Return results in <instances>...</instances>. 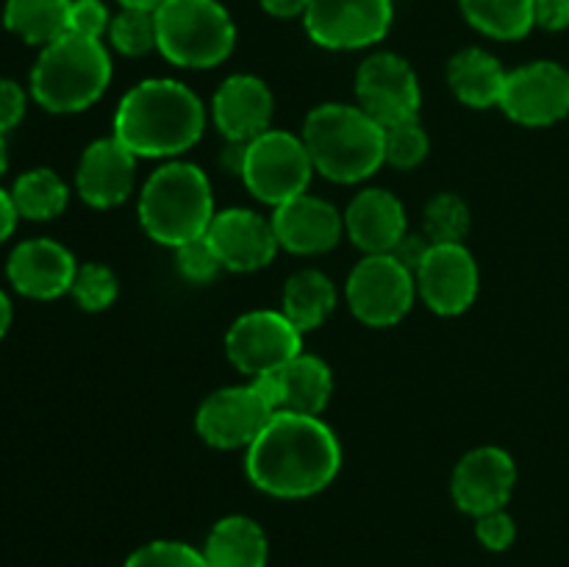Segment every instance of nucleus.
Returning a JSON list of instances; mask_svg holds the SVG:
<instances>
[{
	"label": "nucleus",
	"instance_id": "nucleus-1",
	"mask_svg": "<svg viewBox=\"0 0 569 567\" xmlns=\"http://www.w3.org/2000/svg\"><path fill=\"white\" fill-rule=\"evenodd\" d=\"M342 467V448L331 426L311 415L276 411L244 454L250 484L272 498L322 493Z\"/></svg>",
	"mask_w": 569,
	"mask_h": 567
},
{
	"label": "nucleus",
	"instance_id": "nucleus-2",
	"mask_svg": "<svg viewBox=\"0 0 569 567\" xmlns=\"http://www.w3.org/2000/svg\"><path fill=\"white\" fill-rule=\"evenodd\" d=\"M206 128V106L176 78H148L122 94L114 111V137L137 159H176Z\"/></svg>",
	"mask_w": 569,
	"mask_h": 567
},
{
	"label": "nucleus",
	"instance_id": "nucleus-3",
	"mask_svg": "<svg viewBox=\"0 0 569 567\" xmlns=\"http://www.w3.org/2000/svg\"><path fill=\"white\" fill-rule=\"evenodd\" d=\"M306 150L315 172L337 183H359L383 165V126L348 103H322L303 122Z\"/></svg>",
	"mask_w": 569,
	"mask_h": 567
},
{
	"label": "nucleus",
	"instance_id": "nucleus-4",
	"mask_svg": "<svg viewBox=\"0 0 569 567\" xmlns=\"http://www.w3.org/2000/svg\"><path fill=\"white\" fill-rule=\"evenodd\" d=\"M214 195L206 172L189 161H167L144 181L139 222L144 233L167 248L206 237L214 220Z\"/></svg>",
	"mask_w": 569,
	"mask_h": 567
},
{
	"label": "nucleus",
	"instance_id": "nucleus-5",
	"mask_svg": "<svg viewBox=\"0 0 569 567\" xmlns=\"http://www.w3.org/2000/svg\"><path fill=\"white\" fill-rule=\"evenodd\" d=\"M111 72L114 67L103 39L64 33L39 53L31 70V94L53 115H76L103 98Z\"/></svg>",
	"mask_w": 569,
	"mask_h": 567
},
{
	"label": "nucleus",
	"instance_id": "nucleus-6",
	"mask_svg": "<svg viewBox=\"0 0 569 567\" xmlns=\"http://www.w3.org/2000/svg\"><path fill=\"white\" fill-rule=\"evenodd\" d=\"M156 39L170 64L211 70L231 56L237 26L220 0H164L156 9Z\"/></svg>",
	"mask_w": 569,
	"mask_h": 567
},
{
	"label": "nucleus",
	"instance_id": "nucleus-7",
	"mask_svg": "<svg viewBox=\"0 0 569 567\" xmlns=\"http://www.w3.org/2000/svg\"><path fill=\"white\" fill-rule=\"evenodd\" d=\"M315 165L303 139L287 131H264L244 148L242 181L261 203L281 206L309 189Z\"/></svg>",
	"mask_w": 569,
	"mask_h": 567
},
{
	"label": "nucleus",
	"instance_id": "nucleus-8",
	"mask_svg": "<svg viewBox=\"0 0 569 567\" xmlns=\"http://www.w3.org/2000/svg\"><path fill=\"white\" fill-rule=\"evenodd\" d=\"M345 298L365 326H398L415 306L417 278L392 253H370L350 270Z\"/></svg>",
	"mask_w": 569,
	"mask_h": 567
},
{
	"label": "nucleus",
	"instance_id": "nucleus-9",
	"mask_svg": "<svg viewBox=\"0 0 569 567\" xmlns=\"http://www.w3.org/2000/svg\"><path fill=\"white\" fill-rule=\"evenodd\" d=\"M226 354L239 372L259 378L281 370L303 354V331H298L283 311H244L228 328Z\"/></svg>",
	"mask_w": 569,
	"mask_h": 567
},
{
	"label": "nucleus",
	"instance_id": "nucleus-10",
	"mask_svg": "<svg viewBox=\"0 0 569 567\" xmlns=\"http://www.w3.org/2000/svg\"><path fill=\"white\" fill-rule=\"evenodd\" d=\"M276 415L264 395L256 389L253 381L237 384V387L214 389L200 404L194 415V428L200 439L217 450H248L256 442L270 417Z\"/></svg>",
	"mask_w": 569,
	"mask_h": 567
},
{
	"label": "nucleus",
	"instance_id": "nucleus-11",
	"mask_svg": "<svg viewBox=\"0 0 569 567\" xmlns=\"http://www.w3.org/2000/svg\"><path fill=\"white\" fill-rule=\"evenodd\" d=\"M356 100L383 128L417 120L422 92L415 67L398 53L367 56L356 72Z\"/></svg>",
	"mask_w": 569,
	"mask_h": 567
},
{
	"label": "nucleus",
	"instance_id": "nucleus-12",
	"mask_svg": "<svg viewBox=\"0 0 569 567\" xmlns=\"http://www.w3.org/2000/svg\"><path fill=\"white\" fill-rule=\"evenodd\" d=\"M303 26L320 48H370L389 33L392 0H311Z\"/></svg>",
	"mask_w": 569,
	"mask_h": 567
},
{
	"label": "nucleus",
	"instance_id": "nucleus-13",
	"mask_svg": "<svg viewBox=\"0 0 569 567\" xmlns=\"http://www.w3.org/2000/svg\"><path fill=\"white\" fill-rule=\"evenodd\" d=\"M500 109L526 128H545L569 115V70L556 61H531L506 76Z\"/></svg>",
	"mask_w": 569,
	"mask_h": 567
},
{
	"label": "nucleus",
	"instance_id": "nucleus-14",
	"mask_svg": "<svg viewBox=\"0 0 569 567\" xmlns=\"http://www.w3.org/2000/svg\"><path fill=\"white\" fill-rule=\"evenodd\" d=\"M517 484V465L509 450L498 445H481L465 454L450 478L456 506L472 517L498 511L509 504Z\"/></svg>",
	"mask_w": 569,
	"mask_h": 567
},
{
	"label": "nucleus",
	"instance_id": "nucleus-15",
	"mask_svg": "<svg viewBox=\"0 0 569 567\" xmlns=\"http://www.w3.org/2000/svg\"><path fill=\"white\" fill-rule=\"evenodd\" d=\"M415 278L433 315H465L478 298V265L465 245H431Z\"/></svg>",
	"mask_w": 569,
	"mask_h": 567
},
{
	"label": "nucleus",
	"instance_id": "nucleus-16",
	"mask_svg": "<svg viewBox=\"0 0 569 567\" xmlns=\"http://www.w3.org/2000/svg\"><path fill=\"white\" fill-rule=\"evenodd\" d=\"M206 237L220 256L222 267L231 272L261 270L281 250L272 220H264L259 211L242 206L217 211Z\"/></svg>",
	"mask_w": 569,
	"mask_h": 567
},
{
	"label": "nucleus",
	"instance_id": "nucleus-17",
	"mask_svg": "<svg viewBox=\"0 0 569 567\" xmlns=\"http://www.w3.org/2000/svg\"><path fill=\"white\" fill-rule=\"evenodd\" d=\"M137 181V156L117 137L94 139L81 153L76 187L83 203L94 209H114L126 203Z\"/></svg>",
	"mask_w": 569,
	"mask_h": 567
},
{
	"label": "nucleus",
	"instance_id": "nucleus-18",
	"mask_svg": "<svg viewBox=\"0 0 569 567\" xmlns=\"http://www.w3.org/2000/svg\"><path fill=\"white\" fill-rule=\"evenodd\" d=\"M278 245L289 253L320 256L337 248L345 233V217L328 200L303 192L272 211Z\"/></svg>",
	"mask_w": 569,
	"mask_h": 567
},
{
	"label": "nucleus",
	"instance_id": "nucleus-19",
	"mask_svg": "<svg viewBox=\"0 0 569 567\" xmlns=\"http://www.w3.org/2000/svg\"><path fill=\"white\" fill-rule=\"evenodd\" d=\"M76 270V256L61 242L44 237L17 245L6 265L11 287L33 300H53L70 292Z\"/></svg>",
	"mask_w": 569,
	"mask_h": 567
},
{
	"label": "nucleus",
	"instance_id": "nucleus-20",
	"mask_svg": "<svg viewBox=\"0 0 569 567\" xmlns=\"http://www.w3.org/2000/svg\"><path fill=\"white\" fill-rule=\"evenodd\" d=\"M276 98L264 78L239 72L226 78L211 100V117L220 133L231 142H253L264 131H270Z\"/></svg>",
	"mask_w": 569,
	"mask_h": 567
},
{
	"label": "nucleus",
	"instance_id": "nucleus-21",
	"mask_svg": "<svg viewBox=\"0 0 569 567\" xmlns=\"http://www.w3.org/2000/svg\"><path fill=\"white\" fill-rule=\"evenodd\" d=\"M345 233L365 256L392 253L395 245L409 233L406 209L389 189H361L345 209Z\"/></svg>",
	"mask_w": 569,
	"mask_h": 567
},
{
	"label": "nucleus",
	"instance_id": "nucleus-22",
	"mask_svg": "<svg viewBox=\"0 0 569 567\" xmlns=\"http://www.w3.org/2000/svg\"><path fill=\"white\" fill-rule=\"evenodd\" d=\"M278 395V411L320 417L333 395V372L320 356L298 354L281 370L270 372Z\"/></svg>",
	"mask_w": 569,
	"mask_h": 567
},
{
	"label": "nucleus",
	"instance_id": "nucleus-23",
	"mask_svg": "<svg viewBox=\"0 0 569 567\" xmlns=\"http://www.w3.org/2000/svg\"><path fill=\"white\" fill-rule=\"evenodd\" d=\"M506 76L498 59L483 48H465L448 61V87L470 109H492L503 98Z\"/></svg>",
	"mask_w": 569,
	"mask_h": 567
},
{
	"label": "nucleus",
	"instance_id": "nucleus-24",
	"mask_svg": "<svg viewBox=\"0 0 569 567\" xmlns=\"http://www.w3.org/2000/svg\"><path fill=\"white\" fill-rule=\"evenodd\" d=\"M264 528L244 515L222 517L206 539L203 559L209 567H267Z\"/></svg>",
	"mask_w": 569,
	"mask_h": 567
},
{
	"label": "nucleus",
	"instance_id": "nucleus-25",
	"mask_svg": "<svg viewBox=\"0 0 569 567\" xmlns=\"http://www.w3.org/2000/svg\"><path fill=\"white\" fill-rule=\"evenodd\" d=\"M337 309V287L320 270H298L283 284L281 311L298 331H315Z\"/></svg>",
	"mask_w": 569,
	"mask_h": 567
},
{
	"label": "nucleus",
	"instance_id": "nucleus-26",
	"mask_svg": "<svg viewBox=\"0 0 569 567\" xmlns=\"http://www.w3.org/2000/svg\"><path fill=\"white\" fill-rule=\"evenodd\" d=\"M72 0H6L3 26L28 44L48 48L70 33Z\"/></svg>",
	"mask_w": 569,
	"mask_h": 567
},
{
	"label": "nucleus",
	"instance_id": "nucleus-27",
	"mask_svg": "<svg viewBox=\"0 0 569 567\" xmlns=\"http://www.w3.org/2000/svg\"><path fill=\"white\" fill-rule=\"evenodd\" d=\"M461 14L483 37L515 42L531 31L533 0H459Z\"/></svg>",
	"mask_w": 569,
	"mask_h": 567
},
{
	"label": "nucleus",
	"instance_id": "nucleus-28",
	"mask_svg": "<svg viewBox=\"0 0 569 567\" xmlns=\"http://www.w3.org/2000/svg\"><path fill=\"white\" fill-rule=\"evenodd\" d=\"M11 200H14L17 215L42 222L53 220L67 209L70 189L53 170L37 167V170H28L17 178L14 187H11Z\"/></svg>",
	"mask_w": 569,
	"mask_h": 567
},
{
	"label": "nucleus",
	"instance_id": "nucleus-29",
	"mask_svg": "<svg viewBox=\"0 0 569 567\" xmlns=\"http://www.w3.org/2000/svg\"><path fill=\"white\" fill-rule=\"evenodd\" d=\"M422 231L431 245H465L470 233V206L456 192H439L428 200Z\"/></svg>",
	"mask_w": 569,
	"mask_h": 567
},
{
	"label": "nucleus",
	"instance_id": "nucleus-30",
	"mask_svg": "<svg viewBox=\"0 0 569 567\" xmlns=\"http://www.w3.org/2000/svg\"><path fill=\"white\" fill-rule=\"evenodd\" d=\"M109 42L122 56H144L156 50V11L144 9H122L111 17Z\"/></svg>",
	"mask_w": 569,
	"mask_h": 567
},
{
	"label": "nucleus",
	"instance_id": "nucleus-31",
	"mask_svg": "<svg viewBox=\"0 0 569 567\" xmlns=\"http://www.w3.org/2000/svg\"><path fill=\"white\" fill-rule=\"evenodd\" d=\"M428 150H431V139H428L420 120H406L383 128V165L411 170V167L426 161Z\"/></svg>",
	"mask_w": 569,
	"mask_h": 567
},
{
	"label": "nucleus",
	"instance_id": "nucleus-32",
	"mask_svg": "<svg viewBox=\"0 0 569 567\" xmlns=\"http://www.w3.org/2000/svg\"><path fill=\"white\" fill-rule=\"evenodd\" d=\"M70 295L83 311H106L120 295V281H117L114 270L100 261H87L76 270Z\"/></svg>",
	"mask_w": 569,
	"mask_h": 567
},
{
	"label": "nucleus",
	"instance_id": "nucleus-33",
	"mask_svg": "<svg viewBox=\"0 0 569 567\" xmlns=\"http://www.w3.org/2000/svg\"><path fill=\"white\" fill-rule=\"evenodd\" d=\"M126 567H209L203 559V550H194L187 543H172L159 539L148 543L128 556Z\"/></svg>",
	"mask_w": 569,
	"mask_h": 567
},
{
	"label": "nucleus",
	"instance_id": "nucleus-34",
	"mask_svg": "<svg viewBox=\"0 0 569 567\" xmlns=\"http://www.w3.org/2000/svg\"><path fill=\"white\" fill-rule=\"evenodd\" d=\"M176 265L178 272L192 284H211L220 276V270H226L217 250L211 248L209 237H198L176 248Z\"/></svg>",
	"mask_w": 569,
	"mask_h": 567
},
{
	"label": "nucleus",
	"instance_id": "nucleus-35",
	"mask_svg": "<svg viewBox=\"0 0 569 567\" xmlns=\"http://www.w3.org/2000/svg\"><path fill=\"white\" fill-rule=\"evenodd\" d=\"M111 17L103 0H72L70 6V33L87 39H103L109 33Z\"/></svg>",
	"mask_w": 569,
	"mask_h": 567
},
{
	"label": "nucleus",
	"instance_id": "nucleus-36",
	"mask_svg": "<svg viewBox=\"0 0 569 567\" xmlns=\"http://www.w3.org/2000/svg\"><path fill=\"white\" fill-rule=\"evenodd\" d=\"M476 534L478 543L489 550H506L517 537V526L503 509L487 511V515L476 517Z\"/></svg>",
	"mask_w": 569,
	"mask_h": 567
},
{
	"label": "nucleus",
	"instance_id": "nucleus-37",
	"mask_svg": "<svg viewBox=\"0 0 569 567\" xmlns=\"http://www.w3.org/2000/svg\"><path fill=\"white\" fill-rule=\"evenodd\" d=\"M26 115V92L20 83L0 78V133L11 131Z\"/></svg>",
	"mask_w": 569,
	"mask_h": 567
},
{
	"label": "nucleus",
	"instance_id": "nucleus-38",
	"mask_svg": "<svg viewBox=\"0 0 569 567\" xmlns=\"http://www.w3.org/2000/svg\"><path fill=\"white\" fill-rule=\"evenodd\" d=\"M533 22L545 31H567L569 0H533Z\"/></svg>",
	"mask_w": 569,
	"mask_h": 567
},
{
	"label": "nucleus",
	"instance_id": "nucleus-39",
	"mask_svg": "<svg viewBox=\"0 0 569 567\" xmlns=\"http://www.w3.org/2000/svg\"><path fill=\"white\" fill-rule=\"evenodd\" d=\"M428 250H431V242H428V237L406 233V237L400 239V242L392 248V256L400 261V265L409 267L411 272H417V270H420L422 259L428 256Z\"/></svg>",
	"mask_w": 569,
	"mask_h": 567
},
{
	"label": "nucleus",
	"instance_id": "nucleus-40",
	"mask_svg": "<svg viewBox=\"0 0 569 567\" xmlns=\"http://www.w3.org/2000/svg\"><path fill=\"white\" fill-rule=\"evenodd\" d=\"M259 3L267 14L289 20V17H303L311 0H259Z\"/></svg>",
	"mask_w": 569,
	"mask_h": 567
},
{
	"label": "nucleus",
	"instance_id": "nucleus-41",
	"mask_svg": "<svg viewBox=\"0 0 569 567\" xmlns=\"http://www.w3.org/2000/svg\"><path fill=\"white\" fill-rule=\"evenodd\" d=\"M17 220H20V215H17V209H14L11 192L0 189V245H3L11 233H14Z\"/></svg>",
	"mask_w": 569,
	"mask_h": 567
},
{
	"label": "nucleus",
	"instance_id": "nucleus-42",
	"mask_svg": "<svg viewBox=\"0 0 569 567\" xmlns=\"http://www.w3.org/2000/svg\"><path fill=\"white\" fill-rule=\"evenodd\" d=\"M244 148H248V142H231L228 139L226 150H222L220 156V165L226 167L231 176H242V165H244Z\"/></svg>",
	"mask_w": 569,
	"mask_h": 567
},
{
	"label": "nucleus",
	"instance_id": "nucleus-43",
	"mask_svg": "<svg viewBox=\"0 0 569 567\" xmlns=\"http://www.w3.org/2000/svg\"><path fill=\"white\" fill-rule=\"evenodd\" d=\"M11 326V300L6 298V292H0V337L9 331Z\"/></svg>",
	"mask_w": 569,
	"mask_h": 567
},
{
	"label": "nucleus",
	"instance_id": "nucleus-44",
	"mask_svg": "<svg viewBox=\"0 0 569 567\" xmlns=\"http://www.w3.org/2000/svg\"><path fill=\"white\" fill-rule=\"evenodd\" d=\"M122 9H144V11H156L164 0H117Z\"/></svg>",
	"mask_w": 569,
	"mask_h": 567
},
{
	"label": "nucleus",
	"instance_id": "nucleus-45",
	"mask_svg": "<svg viewBox=\"0 0 569 567\" xmlns=\"http://www.w3.org/2000/svg\"><path fill=\"white\" fill-rule=\"evenodd\" d=\"M6 165H9V150H6L3 133H0V176H3V172H6Z\"/></svg>",
	"mask_w": 569,
	"mask_h": 567
}]
</instances>
